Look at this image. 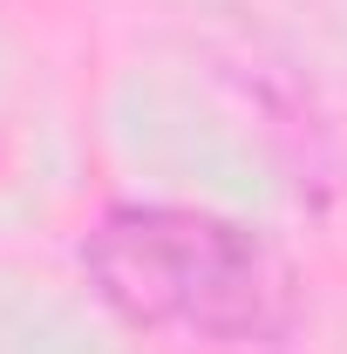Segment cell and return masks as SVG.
Segmentation results:
<instances>
[{
  "mask_svg": "<svg viewBox=\"0 0 347 354\" xmlns=\"http://www.w3.org/2000/svg\"><path fill=\"white\" fill-rule=\"evenodd\" d=\"M95 300L177 348H272L300 320V272L252 225L205 205H109L82 239Z\"/></svg>",
  "mask_w": 347,
  "mask_h": 354,
  "instance_id": "cell-1",
  "label": "cell"
}]
</instances>
